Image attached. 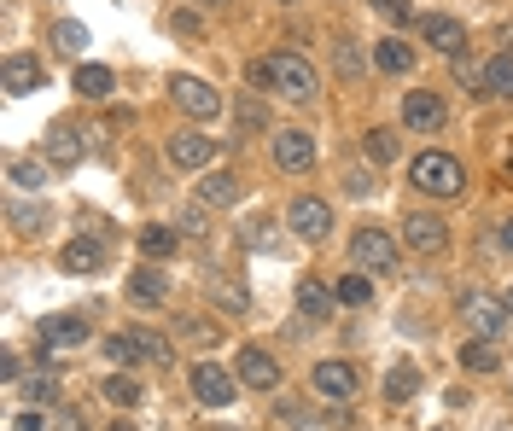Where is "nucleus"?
I'll return each mask as SVG.
<instances>
[{"mask_svg":"<svg viewBox=\"0 0 513 431\" xmlns=\"http://www.w3.org/2000/svg\"><path fill=\"white\" fill-rule=\"evenodd\" d=\"M461 367H467V373H496L502 356H496V344H490V338H467V344H461Z\"/></svg>","mask_w":513,"mask_h":431,"instance_id":"nucleus-25","label":"nucleus"},{"mask_svg":"<svg viewBox=\"0 0 513 431\" xmlns=\"http://www.w3.org/2000/svg\"><path fill=\"white\" fill-rule=\"evenodd\" d=\"M164 158H170L175 169H210V158H216V140L199 129H175L170 140H164Z\"/></svg>","mask_w":513,"mask_h":431,"instance_id":"nucleus-5","label":"nucleus"},{"mask_svg":"<svg viewBox=\"0 0 513 431\" xmlns=\"http://www.w3.org/2000/svg\"><path fill=\"white\" fill-rule=\"evenodd\" d=\"M18 431H41V414H18Z\"/></svg>","mask_w":513,"mask_h":431,"instance_id":"nucleus-43","label":"nucleus"},{"mask_svg":"<svg viewBox=\"0 0 513 431\" xmlns=\"http://www.w3.org/2000/svg\"><path fill=\"white\" fill-rule=\"evenodd\" d=\"M53 41H59V47H65V53H82V47H88V30H82V24H59V30H53Z\"/></svg>","mask_w":513,"mask_h":431,"instance_id":"nucleus-34","label":"nucleus"},{"mask_svg":"<svg viewBox=\"0 0 513 431\" xmlns=\"http://www.w3.org/2000/svg\"><path fill=\"white\" fill-rule=\"evenodd\" d=\"M508 309H513V292H508Z\"/></svg>","mask_w":513,"mask_h":431,"instance_id":"nucleus-48","label":"nucleus"},{"mask_svg":"<svg viewBox=\"0 0 513 431\" xmlns=\"http://www.w3.org/2000/svg\"><path fill=\"white\" fill-rule=\"evenodd\" d=\"M199 6H228V0H199Z\"/></svg>","mask_w":513,"mask_h":431,"instance_id":"nucleus-46","label":"nucleus"},{"mask_svg":"<svg viewBox=\"0 0 513 431\" xmlns=\"http://www.w3.org/2000/svg\"><path fill=\"white\" fill-rule=\"evenodd\" d=\"M187 338H193V344H216V327H210V321H187Z\"/></svg>","mask_w":513,"mask_h":431,"instance_id":"nucleus-41","label":"nucleus"},{"mask_svg":"<svg viewBox=\"0 0 513 431\" xmlns=\"http://www.w3.org/2000/svg\"><path fill=\"white\" fill-rule=\"evenodd\" d=\"M292 233L309 239V245H321V239L333 233V210H327L321 199H298L292 204Z\"/></svg>","mask_w":513,"mask_h":431,"instance_id":"nucleus-11","label":"nucleus"},{"mask_svg":"<svg viewBox=\"0 0 513 431\" xmlns=\"http://www.w3.org/2000/svg\"><path fill=\"white\" fill-rule=\"evenodd\" d=\"M216 303H222V309H245V292L240 286H216Z\"/></svg>","mask_w":513,"mask_h":431,"instance_id":"nucleus-40","label":"nucleus"},{"mask_svg":"<svg viewBox=\"0 0 513 431\" xmlns=\"http://www.w3.org/2000/svg\"><path fill=\"white\" fill-rule=\"evenodd\" d=\"M508 175H513V152H508Z\"/></svg>","mask_w":513,"mask_h":431,"instance_id":"nucleus-47","label":"nucleus"},{"mask_svg":"<svg viewBox=\"0 0 513 431\" xmlns=\"http://www.w3.org/2000/svg\"><path fill=\"white\" fill-rule=\"evenodd\" d=\"M374 59L385 76H409L414 70V47L403 41V35H385V41H374Z\"/></svg>","mask_w":513,"mask_h":431,"instance_id":"nucleus-18","label":"nucleus"},{"mask_svg":"<svg viewBox=\"0 0 513 431\" xmlns=\"http://www.w3.org/2000/svg\"><path fill=\"white\" fill-rule=\"evenodd\" d=\"M379 6V18H391V24H409L414 12H409V0H374Z\"/></svg>","mask_w":513,"mask_h":431,"instance_id":"nucleus-38","label":"nucleus"},{"mask_svg":"<svg viewBox=\"0 0 513 431\" xmlns=\"http://www.w3.org/2000/svg\"><path fill=\"white\" fill-rule=\"evenodd\" d=\"M105 397L117 402V408H135V402H140V385L129 379V373H111V379H105Z\"/></svg>","mask_w":513,"mask_h":431,"instance_id":"nucleus-31","label":"nucleus"},{"mask_svg":"<svg viewBox=\"0 0 513 431\" xmlns=\"http://www.w3.org/2000/svg\"><path fill=\"white\" fill-rule=\"evenodd\" d=\"M414 391H420V373H414L409 362H397L391 373H385V397H391V402H409Z\"/></svg>","mask_w":513,"mask_h":431,"instance_id":"nucleus-27","label":"nucleus"},{"mask_svg":"<svg viewBox=\"0 0 513 431\" xmlns=\"http://www.w3.org/2000/svg\"><path fill=\"white\" fill-rule=\"evenodd\" d=\"M414 187L432 193V199H461L467 193V169H461V158H449V152H420L414 158Z\"/></svg>","mask_w":513,"mask_h":431,"instance_id":"nucleus-2","label":"nucleus"},{"mask_svg":"<svg viewBox=\"0 0 513 431\" xmlns=\"http://www.w3.org/2000/svg\"><path fill=\"white\" fill-rule=\"evenodd\" d=\"M461 321L473 327V338H502V332H508V321H513V309L502 298L467 292V298H461Z\"/></svg>","mask_w":513,"mask_h":431,"instance_id":"nucleus-3","label":"nucleus"},{"mask_svg":"<svg viewBox=\"0 0 513 431\" xmlns=\"http://www.w3.org/2000/svg\"><path fill=\"white\" fill-rule=\"evenodd\" d=\"M350 257H356L362 268H374V274H385V268L397 263V245H391V233H379V228H356Z\"/></svg>","mask_w":513,"mask_h":431,"instance_id":"nucleus-7","label":"nucleus"},{"mask_svg":"<svg viewBox=\"0 0 513 431\" xmlns=\"http://www.w3.org/2000/svg\"><path fill=\"white\" fill-rule=\"evenodd\" d=\"M41 344H59V350L88 344V321H82V315H47V321H41Z\"/></svg>","mask_w":513,"mask_h":431,"instance_id":"nucleus-16","label":"nucleus"},{"mask_svg":"<svg viewBox=\"0 0 513 431\" xmlns=\"http://www.w3.org/2000/svg\"><path fill=\"white\" fill-rule=\"evenodd\" d=\"M6 181L24 187V193H41V187H47V164H41V158H12V164H6Z\"/></svg>","mask_w":513,"mask_h":431,"instance_id":"nucleus-24","label":"nucleus"},{"mask_svg":"<svg viewBox=\"0 0 513 431\" xmlns=\"http://www.w3.org/2000/svg\"><path fill=\"white\" fill-rule=\"evenodd\" d=\"M175 245H181V239H175V228H158V222H152V228H140V251H146L152 263L175 257Z\"/></svg>","mask_w":513,"mask_h":431,"instance_id":"nucleus-26","label":"nucleus"},{"mask_svg":"<svg viewBox=\"0 0 513 431\" xmlns=\"http://www.w3.org/2000/svg\"><path fill=\"white\" fill-rule=\"evenodd\" d=\"M286 6H292V0H286Z\"/></svg>","mask_w":513,"mask_h":431,"instance_id":"nucleus-49","label":"nucleus"},{"mask_svg":"<svg viewBox=\"0 0 513 431\" xmlns=\"http://www.w3.org/2000/svg\"><path fill=\"white\" fill-rule=\"evenodd\" d=\"M170 30H175V35H199V18H193V12H175Z\"/></svg>","mask_w":513,"mask_h":431,"instance_id":"nucleus-42","label":"nucleus"},{"mask_svg":"<svg viewBox=\"0 0 513 431\" xmlns=\"http://www.w3.org/2000/svg\"><path fill=\"white\" fill-rule=\"evenodd\" d=\"M234 199H240V181L228 169H210L205 181H199V204H210V210H228Z\"/></svg>","mask_w":513,"mask_h":431,"instance_id":"nucleus-19","label":"nucleus"},{"mask_svg":"<svg viewBox=\"0 0 513 431\" xmlns=\"http://www.w3.org/2000/svg\"><path fill=\"white\" fill-rule=\"evenodd\" d=\"M403 123H409V129H420V134L444 129V100H438V94H420V88H414L409 100H403Z\"/></svg>","mask_w":513,"mask_h":431,"instance_id":"nucleus-14","label":"nucleus"},{"mask_svg":"<svg viewBox=\"0 0 513 431\" xmlns=\"http://www.w3.org/2000/svg\"><path fill=\"white\" fill-rule=\"evenodd\" d=\"M484 88H490L496 100H513V47H502V53L484 65Z\"/></svg>","mask_w":513,"mask_h":431,"instance_id":"nucleus-23","label":"nucleus"},{"mask_svg":"<svg viewBox=\"0 0 513 431\" xmlns=\"http://www.w3.org/2000/svg\"><path fill=\"white\" fill-rule=\"evenodd\" d=\"M76 94L105 100V94H111V70H105V65H76Z\"/></svg>","mask_w":513,"mask_h":431,"instance_id":"nucleus-28","label":"nucleus"},{"mask_svg":"<svg viewBox=\"0 0 513 431\" xmlns=\"http://www.w3.org/2000/svg\"><path fill=\"white\" fill-rule=\"evenodd\" d=\"M111 431H135V426H129V420H117V426H111Z\"/></svg>","mask_w":513,"mask_h":431,"instance_id":"nucleus-45","label":"nucleus"},{"mask_svg":"<svg viewBox=\"0 0 513 431\" xmlns=\"http://www.w3.org/2000/svg\"><path fill=\"white\" fill-rule=\"evenodd\" d=\"M65 268L70 274H94V268H105V245L100 239H70L65 245Z\"/></svg>","mask_w":513,"mask_h":431,"instance_id":"nucleus-21","label":"nucleus"},{"mask_svg":"<svg viewBox=\"0 0 513 431\" xmlns=\"http://www.w3.org/2000/svg\"><path fill=\"white\" fill-rule=\"evenodd\" d=\"M368 298H374V286H368L362 274H344L339 280V303L344 309H368Z\"/></svg>","mask_w":513,"mask_h":431,"instance_id":"nucleus-30","label":"nucleus"},{"mask_svg":"<svg viewBox=\"0 0 513 431\" xmlns=\"http://www.w3.org/2000/svg\"><path fill=\"white\" fill-rule=\"evenodd\" d=\"M339 70L344 76H362V53H356V41H339Z\"/></svg>","mask_w":513,"mask_h":431,"instance_id":"nucleus-39","label":"nucleus"},{"mask_svg":"<svg viewBox=\"0 0 513 431\" xmlns=\"http://www.w3.org/2000/svg\"><path fill=\"white\" fill-rule=\"evenodd\" d=\"M105 356H111V362H117V367L140 362V344H135V332H117V338H111V344H105Z\"/></svg>","mask_w":513,"mask_h":431,"instance_id":"nucleus-33","label":"nucleus"},{"mask_svg":"<svg viewBox=\"0 0 513 431\" xmlns=\"http://www.w3.org/2000/svg\"><path fill=\"white\" fill-rule=\"evenodd\" d=\"M41 216H47V210H35V204H12V210H6V222H12V228H18V233L41 228Z\"/></svg>","mask_w":513,"mask_h":431,"instance_id":"nucleus-35","label":"nucleus"},{"mask_svg":"<svg viewBox=\"0 0 513 431\" xmlns=\"http://www.w3.org/2000/svg\"><path fill=\"white\" fill-rule=\"evenodd\" d=\"M344 193H356V199L374 193V175H368V169H344Z\"/></svg>","mask_w":513,"mask_h":431,"instance_id":"nucleus-37","label":"nucleus"},{"mask_svg":"<svg viewBox=\"0 0 513 431\" xmlns=\"http://www.w3.org/2000/svg\"><path fill=\"white\" fill-rule=\"evenodd\" d=\"M164 298H170L164 274H158V268H135V280H129V303H146V309H152V303H164Z\"/></svg>","mask_w":513,"mask_h":431,"instance_id":"nucleus-22","label":"nucleus"},{"mask_svg":"<svg viewBox=\"0 0 513 431\" xmlns=\"http://www.w3.org/2000/svg\"><path fill=\"white\" fill-rule=\"evenodd\" d=\"M309 385H315V397H327V402H350L356 397V367L350 362H315Z\"/></svg>","mask_w":513,"mask_h":431,"instance_id":"nucleus-8","label":"nucleus"},{"mask_svg":"<svg viewBox=\"0 0 513 431\" xmlns=\"http://www.w3.org/2000/svg\"><path fill=\"white\" fill-rule=\"evenodd\" d=\"M251 82L257 88H274L280 100H292V105H309L315 100V70H309V59H298V53H274V59H257L251 65Z\"/></svg>","mask_w":513,"mask_h":431,"instance_id":"nucleus-1","label":"nucleus"},{"mask_svg":"<svg viewBox=\"0 0 513 431\" xmlns=\"http://www.w3.org/2000/svg\"><path fill=\"white\" fill-rule=\"evenodd\" d=\"M403 239H409L414 251H426V257H432V251H444V245H449V228L438 222V216H414V210H409V222H403Z\"/></svg>","mask_w":513,"mask_h":431,"instance_id":"nucleus-15","label":"nucleus"},{"mask_svg":"<svg viewBox=\"0 0 513 431\" xmlns=\"http://www.w3.org/2000/svg\"><path fill=\"white\" fill-rule=\"evenodd\" d=\"M414 30H420V41H426V47H438V53H449V59H455V53H467V35H461V24H455V18H444V12H426Z\"/></svg>","mask_w":513,"mask_h":431,"instance_id":"nucleus-10","label":"nucleus"},{"mask_svg":"<svg viewBox=\"0 0 513 431\" xmlns=\"http://www.w3.org/2000/svg\"><path fill=\"white\" fill-rule=\"evenodd\" d=\"M135 344H140V362H152V367H170L175 362V350L158 338V332H135Z\"/></svg>","mask_w":513,"mask_h":431,"instance_id":"nucleus-29","label":"nucleus"},{"mask_svg":"<svg viewBox=\"0 0 513 431\" xmlns=\"http://www.w3.org/2000/svg\"><path fill=\"white\" fill-rule=\"evenodd\" d=\"M47 164L53 169H76L82 164V134L70 129V123H59V129L47 134Z\"/></svg>","mask_w":513,"mask_h":431,"instance_id":"nucleus-17","label":"nucleus"},{"mask_svg":"<svg viewBox=\"0 0 513 431\" xmlns=\"http://www.w3.org/2000/svg\"><path fill=\"white\" fill-rule=\"evenodd\" d=\"M240 129L263 134V129H269V111H263V105H257V100H240Z\"/></svg>","mask_w":513,"mask_h":431,"instance_id":"nucleus-36","label":"nucleus"},{"mask_svg":"<svg viewBox=\"0 0 513 431\" xmlns=\"http://www.w3.org/2000/svg\"><path fill=\"white\" fill-rule=\"evenodd\" d=\"M333 303H339V292H327L321 280H298V315L327 321V315H333Z\"/></svg>","mask_w":513,"mask_h":431,"instance_id":"nucleus-20","label":"nucleus"},{"mask_svg":"<svg viewBox=\"0 0 513 431\" xmlns=\"http://www.w3.org/2000/svg\"><path fill=\"white\" fill-rule=\"evenodd\" d=\"M170 94H175V105H181L187 117H199V123H210V117H222V111H228V105H222V94L210 88L205 76H175Z\"/></svg>","mask_w":513,"mask_h":431,"instance_id":"nucleus-4","label":"nucleus"},{"mask_svg":"<svg viewBox=\"0 0 513 431\" xmlns=\"http://www.w3.org/2000/svg\"><path fill=\"white\" fill-rule=\"evenodd\" d=\"M502 245H508V251H513V222H508V228H502Z\"/></svg>","mask_w":513,"mask_h":431,"instance_id":"nucleus-44","label":"nucleus"},{"mask_svg":"<svg viewBox=\"0 0 513 431\" xmlns=\"http://www.w3.org/2000/svg\"><path fill=\"white\" fill-rule=\"evenodd\" d=\"M274 164L286 169V175H304V169L315 164V140H309L304 129H280L274 134Z\"/></svg>","mask_w":513,"mask_h":431,"instance_id":"nucleus-9","label":"nucleus"},{"mask_svg":"<svg viewBox=\"0 0 513 431\" xmlns=\"http://www.w3.org/2000/svg\"><path fill=\"white\" fill-rule=\"evenodd\" d=\"M234 367H240V379L251 391H274V385H280V362H274L269 350H257V344H245Z\"/></svg>","mask_w":513,"mask_h":431,"instance_id":"nucleus-12","label":"nucleus"},{"mask_svg":"<svg viewBox=\"0 0 513 431\" xmlns=\"http://www.w3.org/2000/svg\"><path fill=\"white\" fill-rule=\"evenodd\" d=\"M193 397L205 402V408H228V402L240 397V379L216 362H199L193 367Z\"/></svg>","mask_w":513,"mask_h":431,"instance_id":"nucleus-6","label":"nucleus"},{"mask_svg":"<svg viewBox=\"0 0 513 431\" xmlns=\"http://www.w3.org/2000/svg\"><path fill=\"white\" fill-rule=\"evenodd\" d=\"M368 158H374V164H391V158H397V134L391 129H368Z\"/></svg>","mask_w":513,"mask_h":431,"instance_id":"nucleus-32","label":"nucleus"},{"mask_svg":"<svg viewBox=\"0 0 513 431\" xmlns=\"http://www.w3.org/2000/svg\"><path fill=\"white\" fill-rule=\"evenodd\" d=\"M0 82H6V94H41V59H30V53H6Z\"/></svg>","mask_w":513,"mask_h":431,"instance_id":"nucleus-13","label":"nucleus"}]
</instances>
